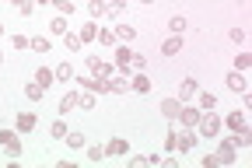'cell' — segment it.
Listing matches in <instances>:
<instances>
[{"mask_svg":"<svg viewBox=\"0 0 252 168\" xmlns=\"http://www.w3.org/2000/svg\"><path fill=\"white\" fill-rule=\"evenodd\" d=\"M63 144H67V147H74V151H84V147H88V137H84L81 130H67V137H63Z\"/></svg>","mask_w":252,"mask_h":168,"instance_id":"11","label":"cell"},{"mask_svg":"<svg viewBox=\"0 0 252 168\" xmlns=\"http://www.w3.org/2000/svg\"><path fill=\"white\" fill-rule=\"evenodd\" d=\"M49 137H53V140H63V137H67V123H63V119H53Z\"/></svg>","mask_w":252,"mask_h":168,"instance_id":"28","label":"cell"},{"mask_svg":"<svg viewBox=\"0 0 252 168\" xmlns=\"http://www.w3.org/2000/svg\"><path fill=\"white\" fill-rule=\"evenodd\" d=\"M224 126H228L231 133H238L242 126H249V123H245V112H242V109H235V112H228V116H224Z\"/></svg>","mask_w":252,"mask_h":168,"instance_id":"13","label":"cell"},{"mask_svg":"<svg viewBox=\"0 0 252 168\" xmlns=\"http://www.w3.org/2000/svg\"><path fill=\"white\" fill-rule=\"evenodd\" d=\"M0 147H4L11 158L21 154V133L18 130H0Z\"/></svg>","mask_w":252,"mask_h":168,"instance_id":"3","label":"cell"},{"mask_svg":"<svg viewBox=\"0 0 252 168\" xmlns=\"http://www.w3.org/2000/svg\"><path fill=\"white\" fill-rule=\"evenodd\" d=\"M140 4H154V0H140Z\"/></svg>","mask_w":252,"mask_h":168,"instance_id":"45","label":"cell"},{"mask_svg":"<svg viewBox=\"0 0 252 168\" xmlns=\"http://www.w3.org/2000/svg\"><path fill=\"white\" fill-rule=\"evenodd\" d=\"M67 32H70V28H67V18H63V14L49 21V35H56V39H63V35H67Z\"/></svg>","mask_w":252,"mask_h":168,"instance_id":"20","label":"cell"},{"mask_svg":"<svg viewBox=\"0 0 252 168\" xmlns=\"http://www.w3.org/2000/svg\"><path fill=\"white\" fill-rule=\"evenodd\" d=\"M123 11H126V4H123V0H112V4H109V7H105V18H109V21H112V18H119V14H123Z\"/></svg>","mask_w":252,"mask_h":168,"instance_id":"33","label":"cell"},{"mask_svg":"<svg viewBox=\"0 0 252 168\" xmlns=\"http://www.w3.org/2000/svg\"><path fill=\"white\" fill-rule=\"evenodd\" d=\"M168 32H172V35H182V32H186V18H182V14H175V18L168 21Z\"/></svg>","mask_w":252,"mask_h":168,"instance_id":"34","label":"cell"},{"mask_svg":"<svg viewBox=\"0 0 252 168\" xmlns=\"http://www.w3.org/2000/svg\"><path fill=\"white\" fill-rule=\"evenodd\" d=\"M77 109L81 112H91L94 109V95L91 91H77Z\"/></svg>","mask_w":252,"mask_h":168,"instance_id":"25","label":"cell"},{"mask_svg":"<svg viewBox=\"0 0 252 168\" xmlns=\"http://www.w3.org/2000/svg\"><path fill=\"white\" fill-rule=\"evenodd\" d=\"M94 42H102V46H109V49H112L119 39H116V32H112V28H102V25H98V35H94Z\"/></svg>","mask_w":252,"mask_h":168,"instance_id":"22","label":"cell"},{"mask_svg":"<svg viewBox=\"0 0 252 168\" xmlns=\"http://www.w3.org/2000/svg\"><path fill=\"white\" fill-rule=\"evenodd\" d=\"M11 46H14V49H28V35H14Z\"/></svg>","mask_w":252,"mask_h":168,"instance_id":"39","label":"cell"},{"mask_svg":"<svg viewBox=\"0 0 252 168\" xmlns=\"http://www.w3.org/2000/svg\"><path fill=\"white\" fill-rule=\"evenodd\" d=\"M130 56H133L130 42H116V46H112V60L119 63V70H123V74H133V70H130Z\"/></svg>","mask_w":252,"mask_h":168,"instance_id":"4","label":"cell"},{"mask_svg":"<svg viewBox=\"0 0 252 168\" xmlns=\"http://www.w3.org/2000/svg\"><path fill=\"white\" fill-rule=\"evenodd\" d=\"M130 151V140H123V137H112L109 144H105V154L112 158V154H126Z\"/></svg>","mask_w":252,"mask_h":168,"instance_id":"18","label":"cell"},{"mask_svg":"<svg viewBox=\"0 0 252 168\" xmlns=\"http://www.w3.org/2000/svg\"><path fill=\"white\" fill-rule=\"evenodd\" d=\"M25 95H28V102H42V95H46V88H42L39 81H28V84H25Z\"/></svg>","mask_w":252,"mask_h":168,"instance_id":"21","label":"cell"},{"mask_svg":"<svg viewBox=\"0 0 252 168\" xmlns=\"http://www.w3.org/2000/svg\"><path fill=\"white\" fill-rule=\"evenodd\" d=\"M0 63H4V56H0Z\"/></svg>","mask_w":252,"mask_h":168,"instance_id":"48","label":"cell"},{"mask_svg":"<svg viewBox=\"0 0 252 168\" xmlns=\"http://www.w3.org/2000/svg\"><path fill=\"white\" fill-rule=\"evenodd\" d=\"M32 4H35V7H46V4H49V0H32Z\"/></svg>","mask_w":252,"mask_h":168,"instance_id":"44","label":"cell"},{"mask_svg":"<svg viewBox=\"0 0 252 168\" xmlns=\"http://www.w3.org/2000/svg\"><path fill=\"white\" fill-rule=\"evenodd\" d=\"M200 165H203V168H220V161H217V154H207V158H203Z\"/></svg>","mask_w":252,"mask_h":168,"instance_id":"41","label":"cell"},{"mask_svg":"<svg viewBox=\"0 0 252 168\" xmlns=\"http://www.w3.org/2000/svg\"><path fill=\"white\" fill-rule=\"evenodd\" d=\"M112 32H116L119 42H133V39H137V28H133V25H116Z\"/></svg>","mask_w":252,"mask_h":168,"instance_id":"19","label":"cell"},{"mask_svg":"<svg viewBox=\"0 0 252 168\" xmlns=\"http://www.w3.org/2000/svg\"><path fill=\"white\" fill-rule=\"evenodd\" d=\"M35 81H39L42 88H53V84H56V77H53V67H39V70H35Z\"/></svg>","mask_w":252,"mask_h":168,"instance_id":"23","label":"cell"},{"mask_svg":"<svg viewBox=\"0 0 252 168\" xmlns=\"http://www.w3.org/2000/svg\"><path fill=\"white\" fill-rule=\"evenodd\" d=\"M249 67H252V53H235V70H249Z\"/></svg>","mask_w":252,"mask_h":168,"instance_id":"30","label":"cell"},{"mask_svg":"<svg viewBox=\"0 0 252 168\" xmlns=\"http://www.w3.org/2000/svg\"><path fill=\"white\" fill-rule=\"evenodd\" d=\"M11 4H14L18 14H25V18H32V11H35V4H32V0H11Z\"/></svg>","mask_w":252,"mask_h":168,"instance_id":"36","label":"cell"},{"mask_svg":"<svg viewBox=\"0 0 252 168\" xmlns=\"http://www.w3.org/2000/svg\"><path fill=\"white\" fill-rule=\"evenodd\" d=\"M0 35H4V25H0Z\"/></svg>","mask_w":252,"mask_h":168,"instance_id":"46","label":"cell"},{"mask_svg":"<svg viewBox=\"0 0 252 168\" xmlns=\"http://www.w3.org/2000/svg\"><path fill=\"white\" fill-rule=\"evenodd\" d=\"M196 95H200V109H214V105H217V98H214L210 91H196Z\"/></svg>","mask_w":252,"mask_h":168,"instance_id":"37","label":"cell"},{"mask_svg":"<svg viewBox=\"0 0 252 168\" xmlns=\"http://www.w3.org/2000/svg\"><path fill=\"white\" fill-rule=\"evenodd\" d=\"M196 91H200L196 77H182V84H179V95H175V98H179V102H189V98H193Z\"/></svg>","mask_w":252,"mask_h":168,"instance_id":"10","label":"cell"},{"mask_svg":"<svg viewBox=\"0 0 252 168\" xmlns=\"http://www.w3.org/2000/svg\"><path fill=\"white\" fill-rule=\"evenodd\" d=\"M196 133H200V137H217V133H220V116L214 109H203L200 123H196Z\"/></svg>","mask_w":252,"mask_h":168,"instance_id":"1","label":"cell"},{"mask_svg":"<svg viewBox=\"0 0 252 168\" xmlns=\"http://www.w3.org/2000/svg\"><path fill=\"white\" fill-rule=\"evenodd\" d=\"M77 35H81V42L88 46V42H94V35H98V21H84V28H77Z\"/></svg>","mask_w":252,"mask_h":168,"instance_id":"14","label":"cell"},{"mask_svg":"<svg viewBox=\"0 0 252 168\" xmlns=\"http://www.w3.org/2000/svg\"><path fill=\"white\" fill-rule=\"evenodd\" d=\"M144 67H147V56H137V53H133V56H130V70L137 74V70H144Z\"/></svg>","mask_w":252,"mask_h":168,"instance_id":"38","label":"cell"},{"mask_svg":"<svg viewBox=\"0 0 252 168\" xmlns=\"http://www.w3.org/2000/svg\"><path fill=\"white\" fill-rule=\"evenodd\" d=\"M84 151H88V161H102L105 158V144H88Z\"/></svg>","mask_w":252,"mask_h":168,"instance_id":"29","label":"cell"},{"mask_svg":"<svg viewBox=\"0 0 252 168\" xmlns=\"http://www.w3.org/2000/svg\"><path fill=\"white\" fill-rule=\"evenodd\" d=\"M53 77H56V81H74V67H70V63H56Z\"/></svg>","mask_w":252,"mask_h":168,"instance_id":"26","label":"cell"},{"mask_svg":"<svg viewBox=\"0 0 252 168\" xmlns=\"http://www.w3.org/2000/svg\"><path fill=\"white\" fill-rule=\"evenodd\" d=\"M200 112H203V109L182 102V109H179V123H182V126H196V123H200Z\"/></svg>","mask_w":252,"mask_h":168,"instance_id":"9","label":"cell"},{"mask_svg":"<svg viewBox=\"0 0 252 168\" xmlns=\"http://www.w3.org/2000/svg\"><path fill=\"white\" fill-rule=\"evenodd\" d=\"M28 49H35V53H49V39H42V35L28 39Z\"/></svg>","mask_w":252,"mask_h":168,"instance_id":"35","label":"cell"},{"mask_svg":"<svg viewBox=\"0 0 252 168\" xmlns=\"http://www.w3.org/2000/svg\"><path fill=\"white\" fill-rule=\"evenodd\" d=\"M35 112H18V133H32V130H35Z\"/></svg>","mask_w":252,"mask_h":168,"instance_id":"17","label":"cell"},{"mask_svg":"<svg viewBox=\"0 0 252 168\" xmlns=\"http://www.w3.org/2000/svg\"><path fill=\"white\" fill-rule=\"evenodd\" d=\"M235 158H238V147L231 144V137H224V140H220V147H217V161H220V165H235Z\"/></svg>","mask_w":252,"mask_h":168,"instance_id":"6","label":"cell"},{"mask_svg":"<svg viewBox=\"0 0 252 168\" xmlns=\"http://www.w3.org/2000/svg\"><path fill=\"white\" fill-rule=\"evenodd\" d=\"M228 35H231V42H245V28H231Z\"/></svg>","mask_w":252,"mask_h":168,"instance_id":"42","label":"cell"},{"mask_svg":"<svg viewBox=\"0 0 252 168\" xmlns=\"http://www.w3.org/2000/svg\"><path fill=\"white\" fill-rule=\"evenodd\" d=\"M175 53H182V35H168L161 42V56H175Z\"/></svg>","mask_w":252,"mask_h":168,"instance_id":"15","label":"cell"},{"mask_svg":"<svg viewBox=\"0 0 252 168\" xmlns=\"http://www.w3.org/2000/svg\"><path fill=\"white\" fill-rule=\"evenodd\" d=\"M126 91H130V77H126V74H112L109 77V95H126Z\"/></svg>","mask_w":252,"mask_h":168,"instance_id":"12","label":"cell"},{"mask_svg":"<svg viewBox=\"0 0 252 168\" xmlns=\"http://www.w3.org/2000/svg\"><path fill=\"white\" fill-rule=\"evenodd\" d=\"M193 147H196V126H182V130L175 133V151L189 154Z\"/></svg>","mask_w":252,"mask_h":168,"instance_id":"2","label":"cell"},{"mask_svg":"<svg viewBox=\"0 0 252 168\" xmlns=\"http://www.w3.org/2000/svg\"><path fill=\"white\" fill-rule=\"evenodd\" d=\"M74 109H77V91H67V95L60 98V116L63 112H74Z\"/></svg>","mask_w":252,"mask_h":168,"instance_id":"24","label":"cell"},{"mask_svg":"<svg viewBox=\"0 0 252 168\" xmlns=\"http://www.w3.org/2000/svg\"><path fill=\"white\" fill-rule=\"evenodd\" d=\"M165 151H168V154L175 151V133H172V130H168V137H165Z\"/></svg>","mask_w":252,"mask_h":168,"instance_id":"43","label":"cell"},{"mask_svg":"<svg viewBox=\"0 0 252 168\" xmlns=\"http://www.w3.org/2000/svg\"><path fill=\"white\" fill-rule=\"evenodd\" d=\"M228 88H231L235 95L249 91V84H245V74H242V70H231V74H228Z\"/></svg>","mask_w":252,"mask_h":168,"instance_id":"16","label":"cell"},{"mask_svg":"<svg viewBox=\"0 0 252 168\" xmlns=\"http://www.w3.org/2000/svg\"><path fill=\"white\" fill-rule=\"evenodd\" d=\"M105 7H109L105 0H88V14H91V18H102V14H105Z\"/></svg>","mask_w":252,"mask_h":168,"instance_id":"31","label":"cell"},{"mask_svg":"<svg viewBox=\"0 0 252 168\" xmlns=\"http://www.w3.org/2000/svg\"><path fill=\"white\" fill-rule=\"evenodd\" d=\"M56 11H60L63 18H70V14L77 11V4H74V0H56Z\"/></svg>","mask_w":252,"mask_h":168,"instance_id":"32","label":"cell"},{"mask_svg":"<svg viewBox=\"0 0 252 168\" xmlns=\"http://www.w3.org/2000/svg\"><path fill=\"white\" fill-rule=\"evenodd\" d=\"M151 88H154V84H151V77H147L144 70H137V74L130 77V91H133V95H147Z\"/></svg>","mask_w":252,"mask_h":168,"instance_id":"8","label":"cell"},{"mask_svg":"<svg viewBox=\"0 0 252 168\" xmlns=\"http://www.w3.org/2000/svg\"><path fill=\"white\" fill-rule=\"evenodd\" d=\"M49 4H56V0H49Z\"/></svg>","mask_w":252,"mask_h":168,"instance_id":"47","label":"cell"},{"mask_svg":"<svg viewBox=\"0 0 252 168\" xmlns=\"http://www.w3.org/2000/svg\"><path fill=\"white\" fill-rule=\"evenodd\" d=\"M84 67H88L94 77H112V63L102 60V56H84Z\"/></svg>","mask_w":252,"mask_h":168,"instance_id":"5","label":"cell"},{"mask_svg":"<svg viewBox=\"0 0 252 168\" xmlns=\"http://www.w3.org/2000/svg\"><path fill=\"white\" fill-rule=\"evenodd\" d=\"M158 109H161V116L172 123V119H179V109H182V102H179L175 95H168V98H161V105H158Z\"/></svg>","mask_w":252,"mask_h":168,"instance_id":"7","label":"cell"},{"mask_svg":"<svg viewBox=\"0 0 252 168\" xmlns=\"http://www.w3.org/2000/svg\"><path fill=\"white\" fill-rule=\"evenodd\" d=\"M63 46H67L70 53H81V46H84V42H81L77 32H67V35H63Z\"/></svg>","mask_w":252,"mask_h":168,"instance_id":"27","label":"cell"},{"mask_svg":"<svg viewBox=\"0 0 252 168\" xmlns=\"http://www.w3.org/2000/svg\"><path fill=\"white\" fill-rule=\"evenodd\" d=\"M144 165H147V154H133L130 158V168H144Z\"/></svg>","mask_w":252,"mask_h":168,"instance_id":"40","label":"cell"}]
</instances>
